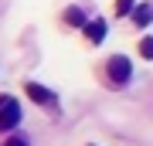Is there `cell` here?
<instances>
[{
    "label": "cell",
    "mask_w": 153,
    "mask_h": 146,
    "mask_svg": "<svg viewBox=\"0 0 153 146\" xmlns=\"http://www.w3.org/2000/svg\"><path fill=\"white\" fill-rule=\"evenodd\" d=\"M105 71H109L112 85H126V82L133 78V61L126 58V54H112V58L105 61Z\"/></svg>",
    "instance_id": "6da1fadb"
},
{
    "label": "cell",
    "mask_w": 153,
    "mask_h": 146,
    "mask_svg": "<svg viewBox=\"0 0 153 146\" xmlns=\"http://www.w3.org/2000/svg\"><path fill=\"white\" fill-rule=\"evenodd\" d=\"M21 122V105L14 99H0V133L4 129H14Z\"/></svg>",
    "instance_id": "7a4b0ae2"
},
{
    "label": "cell",
    "mask_w": 153,
    "mask_h": 146,
    "mask_svg": "<svg viewBox=\"0 0 153 146\" xmlns=\"http://www.w3.org/2000/svg\"><path fill=\"white\" fill-rule=\"evenodd\" d=\"M24 92H27L31 102H38V105H58V95L51 92V88L38 85V82H24Z\"/></svg>",
    "instance_id": "3957f363"
},
{
    "label": "cell",
    "mask_w": 153,
    "mask_h": 146,
    "mask_svg": "<svg viewBox=\"0 0 153 146\" xmlns=\"http://www.w3.org/2000/svg\"><path fill=\"white\" fill-rule=\"evenodd\" d=\"M82 34H85V41H88V44H102V41H105V21H102V17H92V21H85Z\"/></svg>",
    "instance_id": "277c9868"
},
{
    "label": "cell",
    "mask_w": 153,
    "mask_h": 146,
    "mask_svg": "<svg viewBox=\"0 0 153 146\" xmlns=\"http://www.w3.org/2000/svg\"><path fill=\"white\" fill-rule=\"evenodd\" d=\"M85 21H88V17H85V10H82V7H68V10H65V24L85 27Z\"/></svg>",
    "instance_id": "5b68a950"
},
{
    "label": "cell",
    "mask_w": 153,
    "mask_h": 146,
    "mask_svg": "<svg viewBox=\"0 0 153 146\" xmlns=\"http://www.w3.org/2000/svg\"><path fill=\"white\" fill-rule=\"evenodd\" d=\"M133 21H136L140 27H146V24L153 21V7H150V4H143V7H136V10H133Z\"/></svg>",
    "instance_id": "8992f818"
},
{
    "label": "cell",
    "mask_w": 153,
    "mask_h": 146,
    "mask_svg": "<svg viewBox=\"0 0 153 146\" xmlns=\"http://www.w3.org/2000/svg\"><path fill=\"white\" fill-rule=\"evenodd\" d=\"M133 4H136V0H116V17H126V14H133V10H136Z\"/></svg>",
    "instance_id": "52a82bcc"
},
{
    "label": "cell",
    "mask_w": 153,
    "mask_h": 146,
    "mask_svg": "<svg viewBox=\"0 0 153 146\" xmlns=\"http://www.w3.org/2000/svg\"><path fill=\"white\" fill-rule=\"evenodd\" d=\"M140 58H146V61L153 58V38H150V34H146L143 41H140Z\"/></svg>",
    "instance_id": "ba28073f"
},
{
    "label": "cell",
    "mask_w": 153,
    "mask_h": 146,
    "mask_svg": "<svg viewBox=\"0 0 153 146\" xmlns=\"http://www.w3.org/2000/svg\"><path fill=\"white\" fill-rule=\"evenodd\" d=\"M4 146H27L24 139H10V143H4Z\"/></svg>",
    "instance_id": "9c48e42d"
}]
</instances>
